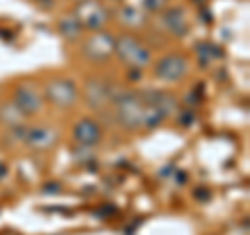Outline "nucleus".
<instances>
[{
    "instance_id": "18",
    "label": "nucleus",
    "mask_w": 250,
    "mask_h": 235,
    "mask_svg": "<svg viewBox=\"0 0 250 235\" xmlns=\"http://www.w3.org/2000/svg\"><path fill=\"white\" fill-rule=\"evenodd\" d=\"M73 2H80V0H73Z\"/></svg>"
},
{
    "instance_id": "11",
    "label": "nucleus",
    "mask_w": 250,
    "mask_h": 235,
    "mask_svg": "<svg viewBox=\"0 0 250 235\" xmlns=\"http://www.w3.org/2000/svg\"><path fill=\"white\" fill-rule=\"evenodd\" d=\"M163 25L167 27V31L171 36L184 38L188 34V29H190V21H188L184 9L173 6V9H165V11H163Z\"/></svg>"
},
{
    "instance_id": "5",
    "label": "nucleus",
    "mask_w": 250,
    "mask_h": 235,
    "mask_svg": "<svg viewBox=\"0 0 250 235\" xmlns=\"http://www.w3.org/2000/svg\"><path fill=\"white\" fill-rule=\"evenodd\" d=\"M44 100L54 108H67L75 106V102L80 100V90H77L75 81L71 79H50L44 85Z\"/></svg>"
},
{
    "instance_id": "10",
    "label": "nucleus",
    "mask_w": 250,
    "mask_h": 235,
    "mask_svg": "<svg viewBox=\"0 0 250 235\" xmlns=\"http://www.w3.org/2000/svg\"><path fill=\"white\" fill-rule=\"evenodd\" d=\"M57 139H59L57 129L48 127V125H38V127H27L23 144H27L34 150H48V148L57 144Z\"/></svg>"
},
{
    "instance_id": "6",
    "label": "nucleus",
    "mask_w": 250,
    "mask_h": 235,
    "mask_svg": "<svg viewBox=\"0 0 250 235\" xmlns=\"http://www.w3.org/2000/svg\"><path fill=\"white\" fill-rule=\"evenodd\" d=\"M82 52H83V57L92 62H106L108 59L115 57V36L104 29L92 31L83 40Z\"/></svg>"
},
{
    "instance_id": "1",
    "label": "nucleus",
    "mask_w": 250,
    "mask_h": 235,
    "mask_svg": "<svg viewBox=\"0 0 250 235\" xmlns=\"http://www.w3.org/2000/svg\"><path fill=\"white\" fill-rule=\"evenodd\" d=\"M115 106V119L119 121V125L127 131H138L144 129V113L146 104L140 92H115L113 102Z\"/></svg>"
},
{
    "instance_id": "7",
    "label": "nucleus",
    "mask_w": 250,
    "mask_h": 235,
    "mask_svg": "<svg viewBox=\"0 0 250 235\" xmlns=\"http://www.w3.org/2000/svg\"><path fill=\"white\" fill-rule=\"evenodd\" d=\"M13 102L17 104L19 111L25 115V117H36L38 113L44 108V94L42 90L38 88L36 83L31 81H23L15 88V94H13Z\"/></svg>"
},
{
    "instance_id": "8",
    "label": "nucleus",
    "mask_w": 250,
    "mask_h": 235,
    "mask_svg": "<svg viewBox=\"0 0 250 235\" xmlns=\"http://www.w3.org/2000/svg\"><path fill=\"white\" fill-rule=\"evenodd\" d=\"M113 96H115V90L103 79H88V83L83 88L85 104L96 113L106 111V106L113 102Z\"/></svg>"
},
{
    "instance_id": "2",
    "label": "nucleus",
    "mask_w": 250,
    "mask_h": 235,
    "mask_svg": "<svg viewBox=\"0 0 250 235\" xmlns=\"http://www.w3.org/2000/svg\"><path fill=\"white\" fill-rule=\"evenodd\" d=\"M115 57L127 69H134V71H142V69L152 65L150 48L144 46L142 40L136 38L134 34L115 36Z\"/></svg>"
},
{
    "instance_id": "16",
    "label": "nucleus",
    "mask_w": 250,
    "mask_h": 235,
    "mask_svg": "<svg viewBox=\"0 0 250 235\" xmlns=\"http://www.w3.org/2000/svg\"><path fill=\"white\" fill-rule=\"evenodd\" d=\"M34 2H36L38 6H42L44 11H50V9H54V4H57V2H54V0H34Z\"/></svg>"
},
{
    "instance_id": "9",
    "label": "nucleus",
    "mask_w": 250,
    "mask_h": 235,
    "mask_svg": "<svg viewBox=\"0 0 250 235\" xmlns=\"http://www.w3.org/2000/svg\"><path fill=\"white\" fill-rule=\"evenodd\" d=\"M104 131L100 127V123L92 117H83L73 125V142L82 148H96L103 142Z\"/></svg>"
},
{
    "instance_id": "14",
    "label": "nucleus",
    "mask_w": 250,
    "mask_h": 235,
    "mask_svg": "<svg viewBox=\"0 0 250 235\" xmlns=\"http://www.w3.org/2000/svg\"><path fill=\"white\" fill-rule=\"evenodd\" d=\"M119 21L123 23L127 29H142L146 25V15L136 9V6H123L119 11Z\"/></svg>"
},
{
    "instance_id": "3",
    "label": "nucleus",
    "mask_w": 250,
    "mask_h": 235,
    "mask_svg": "<svg viewBox=\"0 0 250 235\" xmlns=\"http://www.w3.org/2000/svg\"><path fill=\"white\" fill-rule=\"evenodd\" d=\"M75 17L80 19L85 31H100L108 23V9L103 0H80L75 2Z\"/></svg>"
},
{
    "instance_id": "13",
    "label": "nucleus",
    "mask_w": 250,
    "mask_h": 235,
    "mask_svg": "<svg viewBox=\"0 0 250 235\" xmlns=\"http://www.w3.org/2000/svg\"><path fill=\"white\" fill-rule=\"evenodd\" d=\"M0 123H4L6 127H19V125L25 123V115H23L17 104L9 100V102H2L0 104Z\"/></svg>"
},
{
    "instance_id": "15",
    "label": "nucleus",
    "mask_w": 250,
    "mask_h": 235,
    "mask_svg": "<svg viewBox=\"0 0 250 235\" xmlns=\"http://www.w3.org/2000/svg\"><path fill=\"white\" fill-rule=\"evenodd\" d=\"M144 6H146V11H150V13H163L169 6V0H142Z\"/></svg>"
},
{
    "instance_id": "4",
    "label": "nucleus",
    "mask_w": 250,
    "mask_h": 235,
    "mask_svg": "<svg viewBox=\"0 0 250 235\" xmlns=\"http://www.w3.org/2000/svg\"><path fill=\"white\" fill-rule=\"evenodd\" d=\"M190 71V60L182 52H169L154 62V77L165 83H177Z\"/></svg>"
},
{
    "instance_id": "17",
    "label": "nucleus",
    "mask_w": 250,
    "mask_h": 235,
    "mask_svg": "<svg viewBox=\"0 0 250 235\" xmlns=\"http://www.w3.org/2000/svg\"><path fill=\"white\" fill-rule=\"evenodd\" d=\"M6 173H9V169H6V164H2V162H0V179H2Z\"/></svg>"
},
{
    "instance_id": "12",
    "label": "nucleus",
    "mask_w": 250,
    "mask_h": 235,
    "mask_svg": "<svg viewBox=\"0 0 250 235\" xmlns=\"http://www.w3.org/2000/svg\"><path fill=\"white\" fill-rule=\"evenodd\" d=\"M57 29H59V34H61L62 40H67V42H77L83 36V31H85L82 27L80 19L75 17V13L62 15V17L59 19V23H57Z\"/></svg>"
}]
</instances>
